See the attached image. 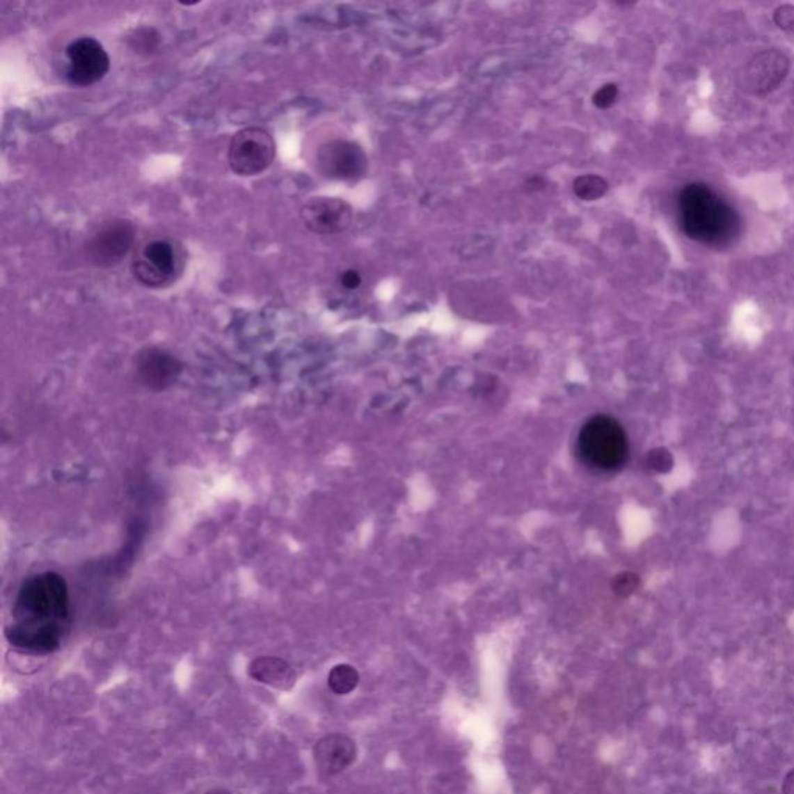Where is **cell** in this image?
Here are the masks:
<instances>
[{
    "instance_id": "5b68a950",
    "label": "cell",
    "mask_w": 794,
    "mask_h": 794,
    "mask_svg": "<svg viewBox=\"0 0 794 794\" xmlns=\"http://www.w3.org/2000/svg\"><path fill=\"white\" fill-rule=\"evenodd\" d=\"M67 72L69 83L78 87L92 86L106 77L111 59L97 39L79 38L67 47Z\"/></svg>"
},
{
    "instance_id": "5bb4252c",
    "label": "cell",
    "mask_w": 794,
    "mask_h": 794,
    "mask_svg": "<svg viewBox=\"0 0 794 794\" xmlns=\"http://www.w3.org/2000/svg\"><path fill=\"white\" fill-rule=\"evenodd\" d=\"M360 676L356 667L349 664H338L332 667L328 676V686L337 695H348L357 688Z\"/></svg>"
},
{
    "instance_id": "ba28073f",
    "label": "cell",
    "mask_w": 794,
    "mask_h": 794,
    "mask_svg": "<svg viewBox=\"0 0 794 794\" xmlns=\"http://www.w3.org/2000/svg\"><path fill=\"white\" fill-rule=\"evenodd\" d=\"M132 273L146 287H161L177 273V256L173 244L161 239L148 242L135 256Z\"/></svg>"
},
{
    "instance_id": "30bf717a",
    "label": "cell",
    "mask_w": 794,
    "mask_h": 794,
    "mask_svg": "<svg viewBox=\"0 0 794 794\" xmlns=\"http://www.w3.org/2000/svg\"><path fill=\"white\" fill-rule=\"evenodd\" d=\"M301 221L308 230L317 235L342 233L352 222V209L340 199L315 198L301 208Z\"/></svg>"
},
{
    "instance_id": "44dd1931",
    "label": "cell",
    "mask_w": 794,
    "mask_h": 794,
    "mask_svg": "<svg viewBox=\"0 0 794 794\" xmlns=\"http://www.w3.org/2000/svg\"><path fill=\"white\" fill-rule=\"evenodd\" d=\"M784 793L785 794H794V771H791L788 776H786L785 782H784Z\"/></svg>"
},
{
    "instance_id": "3957f363",
    "label": "cell",
    "mask_w": 794,
    "mask_h": 794,
    "mask_svg": "<svg viewBox=\"0 0 794 794\" xmlns=\"http://www.w3.org/2000/svg\"><path fill=\"white\" fill-rule=\"evenodd\" d=\"M580 458L597 470L619 469L628 456V438L624 427L608 415L587 420L578 438Z\"/></svg>"
},
{
    "instance_id": "d6986e66",
    "label": "cell",
    "mask_w": 794,
    "mask_h": 794,
    "mask_svg": "<svg viewBox=\"0 0 794 794\" xmlns=\"http://www.w3.org/2000/svg\"><path fill=\"white\" fill-rule=\"evenodd\" d=\"M772 20L777 25V29L784 31H793L794 30V5L785 3L776 8Z\"/></svg>"
},
{
    "instance_id": "6da1fadb",
    "label": "cell",
    "mask_w": 794,
    "mask_h": 794,
    "mask_svg": "<svg viewBox=\"0 0 794 794\" xmlns=\"http://www.w3.org/2000/svg\"><path fill=\"white\" fill-rule=\"evenodd\" d=\"M70 624V599L64 578L56 573L33 575L20 587L13 624L5 636L13 647L44 655L59 649Z\"/></svg>"
},
{
    "instance_id": "4fadbf2b",
    "label": "cell",
    "mask_w": 794,
    "mask_h": 794,
    "mask_svg": "<svg viewBox=\"0 0 794 794\" xmlns=\"http://www.w3.org/2000/svg\"><path fill=\"white\" fill-rule=\"evenodd\" d=\"M248 675L257 683L280 690H290L296 681V674L290 664L276 656L256 658L250 664Z\"/></svg>"
},
{
    "instance_id": "9a60e30c",
    "label": "cell",
    "mask_w": 794,
    "mask_h": 794,
    "mask_svg": "<svg viewBox=\"0 0 794 794\" xmlns=\"http://www.w3.org/2000/svg\"><path fill=\"white\" fill-rule=\"evenodd\" d=\"M607 191L608 183L599 175L587 174L574 180V193L582 200H597Z\"/></svg>"
},
{
    "instance_id": "8992f818",
    "label": "cell",
    "mask_w": 794,
    "mask_h": 794,
    "mask_svg": "<svg viewBox=\"0 0 794 794\" xmlns=\"http://www.w3.org/2000/svg\"><path fill=\"white\" fill-rule=\"evenodd\" d=\"M135 227L126 219H113L104 223L87 246L89 261L97 267L109 269L120 264L131 252L135 242Z\"/></svg>"
},
{
    "instance_id": "ffe728a7",
    "label": "cell",
    "mask_w": 794,
    "mask_h": 794,
    "mask_svg": "<svg viewBox=\"0 0 794 794\" xmlns=\"http://www.w3.org/2000/svg\"><path fill=\"white\" fill-rule=\"evenodd\" d=\"M342 286L348 290H354L362 284V276L356 270H346L340 278Z\"/></svg>"
},
{
    "instance_id": "ac0fdd59",
    "label": "cell",
    "mask_w": 794,
    "mask_h": 794,
    "mask_svg": "<svg viewBox=\"0 0 794 794\" xmlns=\"http://www.w3.org/2000/svg\"><path fill=\"white\" fill-rule=\"evenodd\" d=\"M617 95H619V89L616 84H605L594 92L593 104L599 109H608L616 103Z\"/></svg>"
},
{
    "instance_id": "7a4b0ae2",
    "label": "cell",
    "mask_w": 794,
    "mask_h": 794,
    "mask_svg": "<svg viewBox=\"0 0 794 794\" xmlns=\"http://www.w3.org/2000/svg\"><path fill=\"white\" fill-rule=\"evenodd\" d=\"M681 228L690 239L704 244H720L732 236L737 216L704 183H690L678 198Z\"/></svg>"
},
{
    "instance_id": "8fae6325",
    "label": "cell",
    "mask_w": 794,
    "mask_h": 794,
    "mask_svg": "<svg viewBox=\"0 0 794 794\" xmlns=\"http://www.w3.org/2000/svg\"><path fill=\"white\" fill-rule=\"evenodd\" d=\"M183 366L177 357L159 348H146L137 357V374L146 388L165 391L177 382Z\"/></svg>"
},
{
    "instance_id": "277c9868",
    "label": "cell",
    "mask_w": 794,
    "mask_h": 794,
    "mask_svg": "<svg viewBox=\"0 0 794 794\" xmlns=\"http://www.w3.org/2000/svg\"><path fill=\"white\" fill-rule=\"evenodd\" d=\"M276 154L275 140L262 127H246L236 132L228 149V163L233 173L256 175L266 171Z\"/></svg>"
},
{
    "instance_id": "2e32d148",
    "label": "cell",
    "mask_w": 794,
    "mask_h": 794,
    "mask_svg": "<svg viewBox=\"0 0 794 794\" xmlns=\"http://www.w3.org/2000/svg\"><path fill=\"white\" fill-rule=\"evenodd\" d=\"M637 587H640V575L632 571L617 574L612 583L613 591L621 597H627L630 594H633Z\"/></svg>"
},
{
    "instance_id": "7402d4cb",
    "label": "cell",
    "mask_w": 794,
    "mask_h": 794,
    "mask_svg": "<svg viewBox=\"0 0 794 794\" xmlns=\"http://www.w3.org/2000/svg\"><path fill=\"white\" fill-rule=\"evenodd\" d=\"M208 794H230L228 791H223V790H214V791H209Z\"/></svg>"
},
{
    "instance_id": "e0dca14e",
    "label": "cell",
    "mask_w": 794,
    "mask_h": 794,
    "mask_svg": "<svg viewBox=\"0 0 794 794\" xmlns=\"http://www.w3.org/2000/svg\"><path fill=\"white\" fill-rule=\"evenodd\" d=\"M647 464L651 470L658 473H666L674 467V456H672V453L667 449L660 447V449H655L649 453Z\"/></svg>"
},
{
    "instance_id": "7c38bea8",
    "label": "cell",
    "mask_w": 794,
    "mask_h": 794,
    "mask_svg": "<svg viewBox=\"0 0 794 794\" xmlns=\"http://www.w3.org/2000/svg\"><path fill=\"white\" fill-rule=\"evenodd\" d=\"M357 754L356 743L343 734H331L323 737L315 745L314 757L317 768L323 775L334 776L354 762Z\"/></svg>"
},
{
    "instance_id": "9c48e42d",
    "label": "cell",
    "mask_w": 794,
    "mask_h": 794,
    "mask_svg": "<svg viewBox=\"0 0 794 794\" xmlns=\"http://www.w3.org/2000/svg\"><path fill=\"white\" fill-rule=\"evenodd\" d=\"M317 165L324 177L357 180L368 169V159L360 146L346 140H334L318 149Z\"/></svg>"
},
{
    "instance_id": "52a82bcc",
    "label": "cell",
    "mask_w": 794,
    "mask_h": 794,
    "mask_svg": "<svg viewBox=\"0 0 794 794\" xmlns=\"http://www.w3.org/2000/svg\"><path fill=\"white\" fill-rule=\"evenodd\" d=\"M790 59L779 50H763L752 56L740 73V87L751 95H768L784 83Z\"/></svg>"
}]
</instances>
